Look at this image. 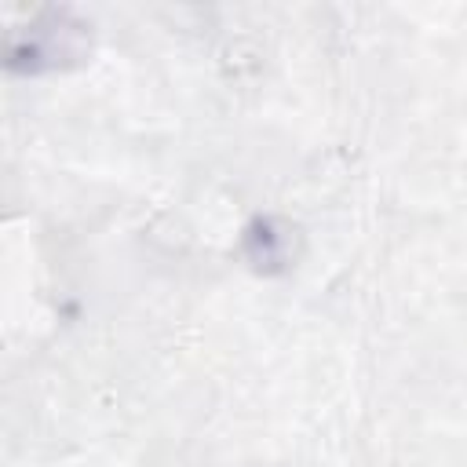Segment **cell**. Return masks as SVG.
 Returning a JSON list of instances; mask_svg holds the SVG:
<instances>
[{"instance_id":"obj_1","label":"cell","mask_w":467,"mask_h":467,"mask_svg":"<svg viewBox=\"0 0 467 467\" xmlns=\"http://www.w3.org/2000/svg\"><path fill=\"white\" fill-rule=\"evenodd\" d=\"M88 51V29L69 11H44L26 29L11 33L7 66L18 73H47L62 69Z\"/></svg>"},{"instance_id":"obj_2","label":"cell","mask_w":467,"mask_h":467,"mask_svg":"<svg viewBox=\"0 0 467 467\" xmlns=\"http://www.w3.org/2000/svg\"><path fill=\"white\" fill-rule=\"evenodd\" d=\"M241 244L255 274H285L299 255V230L277 215H255Z\"/></svg>"}]
</instances>
